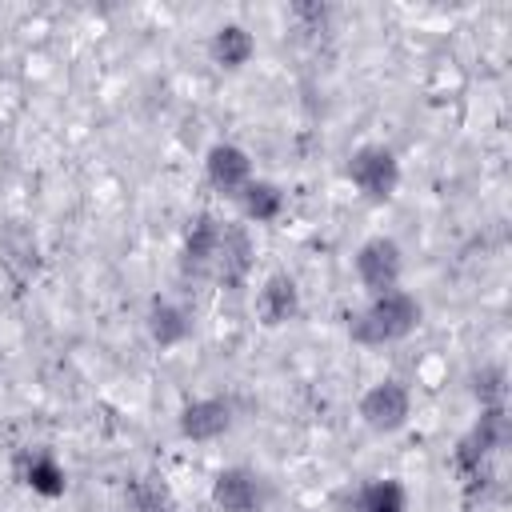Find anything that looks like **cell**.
<instances>
[{
    "instance_id": "obj_17",
    "label": "cell",
    "mask_w": 512,
    "mask_h": 512,
    "mask_svg": "<svg viewBox=\"0 0 512 512\" xmlns=\"http://www.w3.org/2000/svg\"><path fill=\"white\" fill-rule=\"evenodd\" d=\"M124 504H128V512H176V500H172L168 484L156 480V476H136V480H128Z\"/></svg>"
},
{
    "instance_id": "obj_19",
    "label": "cell",
    "mask_w": 512,
    "mask_h": 512,
    "mask_svg": "<svg viewBox=\"0 0 512 512\" xmlns=\"http://www.w3.org/2000/svg\"><path fill=\"white\" fill-rule=\"evenodd\" d=\"M292 16H296V20H308L312 28H320V24L328 20V4H296Z\"/></svg>"
},
{
    "instance_id": "obj_8",
    "label": "cell",
    "mask_w": 512,
    "mask_h": 512,
    "mask_svg": "<svg viewBox=\"0 0 512 512\" xmlns=\"http://www.w3.org/2000/svg\"><path fill=\"white\" fill-rule=\"evenodd\" d=\"M204 176H208V184L220 192V196H240L248 184H252V156L240 148V144H212L208 148V156H204Z\"/></svg>"
},
{
    "instance_id": "obj_16",
    "label": "cell",
    "mask_w": 512,
    "mask_h": 512,
    "mask_svg": "<svg viewBox=\"0 0 512 512\" xmlns=\"http://www.w3.org/2000/svg\"><path fill=\"white\" fill-rule=\"evenodd\" d=\"M352 512H408V492L400 480L384 476V480H368L356 496H352Z\"/></svg>"
},
{
    "instance_id": "obj_1",
    "label": "cell",
    "mask_w": 512,
    "mask_h": 512,
    "mask_svg": "<svg viewBox=\"0 0 512 512\" xmlns=\"http://www.w3.org/2000/svg\"><path fill=\"white\" fill-rule=\"evenodd\" d=\"M420 316H424L420 300H416L412 292H404V288H392V292L372 296L360 312L348 316V336H352L356 344H368V348H376V344H396V340H404V336L416 332Z\"/></svg>"
},
{
    "instance_id": "obj_12",
    "label": "cell",
    "mask_w": 512,
    "mask_h": 512,
    "mask_svg": "<svg viewBox=\"0 0 512 512\" xmlns=\"http://www.w3.org/2000/svg\"><path fill=\"white\" fill-rule=\"evenodd\" d=\"M256 312H260V320L268 328H280V324L296 320V312H300V288H296V280L288 272H272L260 284V292H256Z\"/></svg>"
},
{
    "instance_id": "obj_6",
    "label": "cell",
    "mask_w": 512,
    "mask_h": 512,
    "mask_svg": "<svg viewBox=\"0 0 512 512\" xmlns=\"http://www.w3.org/2000/svg\"><path fill=\"white\" fill-rule=\"evenodd\" d=\"M212 504L220 512H264L268 504V484L260 472L244 468V464H232V468H220L216 480H212Z\"/></svg>"
},
{
    "instance_id": "obj_18",
    "label": "cell",
    "mask_w": 512,
    "mask_h": 512,
    "mask_svg": "<svg viewBox=\"0 0 512 512\" xmlns=\"http://www.w3.org/2000/svg\"><path fill=\"white\" fill-rule=\"evenodd\" d=\"M468 388L476 396L480 408H504V392H508V372L500 364H480L468 376Z\"/></svg>"
},
{
    "instance_id": "obj_10",
    "label": "cell",
    "mask_w": 512,
    "mask_h": 512,
    "mask_svg": "<svg viewBox=\"0 0 512 512\" xmlns=\"http://www.w3.org/2000/svg\"><path fill=\"white\" fill-rule=\"evenodd\" d=\"M12 472H16V480L24 488H32L44 500L64 496V488H68V472L48 448H20L16 460H12Z\"/></svg>"
},
{
    "instance_id": "obj_14",
    "label": "cell",
    "mask_w": 512,
    "mask_h": 512,
    "mask_svg": "<svg viewBox=\"0 0 512 512\" xmlns=\"http://www.w3.org/2000/svg\"><path fill=\"white\" fill-rule=\"evenodd\" d=\"M252 52H256V40H252V32H248L244 24H220V28L212 32V40H208L212 64H220V68H228V72L244 68V64L252 60Z\"/></svg>"
},
{
    "instance_id": "obj_7",
    "label": "cell",
    "mask_w": 512,
    "mask_h": 512,
    "mask_svg": "<svg viewBox=\"0 0 512 512\" xmlns=\"http://www.w3.org/2000/svg\"><path fill=\"white\" fill-rule=\"evenodd\" d=\"M252 256H256V244H252L248 228L236 224V220H224L216 260H212V280L220 288H244V280L252 272Z\"/></svg>"
},
{
    "instance_id": "obj_15",
    "label": "cell",
    "mask_w": 512,
    "mask_h": 512,
    "mask_svg": "<svg viewBox=\"0 0 512 512\" xmlns=\"http://www.w3.org/2000/svg\"><path fill=\"white\" fill-rule=\"evenodd\" d=\"M236 204H240L244 220H252V224H272V220H280V212H284V192H280L272 180L252 176V184L236 196Z\"/></svg>"
},
{
    "instance_id": "obj_11",
    "label": "cell",
    "mask_w": 512,
    "mask_h": 512,
    "mask_svg": "<svg viewBox=\"0 0 512 512\" xmlns=\"http://www.w3.org/2000/svg\"><path fill=\"white\" fill-rule=\"evenodd\" d=\"M220 228H224V220H216L212 212L192 216V224H188V232H184V248H180V268H184L188 276H212Z\"/></svg>"
},
{
    "instance_id": "obj_9",
    "label": "cell",
    "mask_w": 512,
    "mask_h": 512,
    "mask_svg": "<svg viewBox=\"0 0 512 512\" xmlns=\"http://www.w3.org/2000/svg\"><path fill=\"white\" fill-rule=\"evenodd\" d=\"M176 428L184 440H196V444H208V440H220L228 428H232V400L224 396H200V400H188L176 416Z\"/></svg>"
},
{
    "instance_id": "obj_3",
    "label": "cell",
    "mask_w": 512,
    "mask_h": 512,
    "mask_svg": "<svg viewBox=\"0 0 512 512\" xmlns=\"http://www.w3.org/2000/svg\"><path fill=\"white\" fill-rule=\"evenodd\" d=\"M348 180L356 184V192L364 200H388L400 184V160L392 148L384 144H360L352 156H348Z\"/></svg>"
},
{
    "instance_id": "obj_2",
    "label": "cell",
    "mask_w": 512,
    "mask_h": 512,
    "mask_svg": "<svg viewBox=\"0 0 512 512\" xmlns=\"http://www.w3.org/2000/svg\"><path fill=\"white\" fill-rule=\"evenodd\" d=\"M508 444V412L504 408H480L476 424L460 436V444L452 448V468L472 480L480 472H488V460Z\"/></svg>"
},
{
    "instance_id": "obj_5",
    "label": "cell",
    "mask_w": 512,
    "mask_h": 512,
    "mask_svg": "<svg viewBox=\"0 0 512 512\" xmlns=\"http://www.w3.org/2000/svg\"><path fill=\"white\" fill-rule=\"evenodd\" d=\"M360 420L372 428V432H396L408 424V412H412V392L400 384V380H376L360 404H356Z\"/></svg>"
},
{
    "instance_id": "obj_13",
    "label": "cell",
    "mask_w": 512,
    "mask_h": 512,
    "mask_svg": "<svg viewBox=\"0 0 512 512\" xmlns=\"http://www.w3.org/2000/svg\"><path fill=\"white\" fill-rule=\"evenodd\" d=\"M144 324H148V336H152L160 348H176V344H184V340L192 336V316H188V308L176 304V300H168V296H156V300L148 304Z\"/></svg>"
},
{
    "instance_id": "obj_4",
    "label": "cell",
    "mask_w": 512,
    "mask_h": 512,
    "mask_svg": "<svg viewBox=\"0 0 512 512\" xmlns=\"http://www.w3.org/2000/svg\"><path fill=\"white\" fill-rule=\"evenodd\" d=\"M404 276V252L392 236H372L356 248V280L368 288V296L400 288Z\"/></svg>"
}]
</instances>
